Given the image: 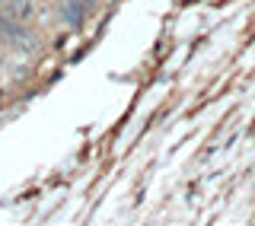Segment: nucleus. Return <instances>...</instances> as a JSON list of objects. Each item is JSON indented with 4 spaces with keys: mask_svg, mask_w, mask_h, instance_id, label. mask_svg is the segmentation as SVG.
I'll use <instances>...</instances> for the list:
<instances>
[{
    "mask_svg": "<svg viewBox=\"0 0 255 226\" xmlns=\"http://www.w3.org/2000/svg\"><path fill=\"white\" fill-rule=\"evenodd\" d=\"M0 42L6 45H29V29L22 26L16 16H10L6 10H0Z\"/></svg>",
    "mask_w": 255,
    "mask_h": 226,
    "instance_id": "nucleus-1",
    "label": "nucleus"
}]
</instances>
